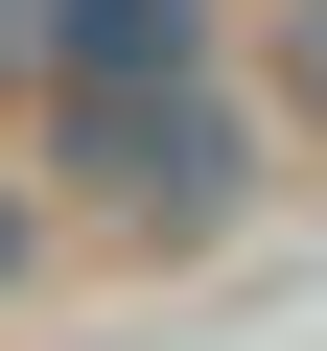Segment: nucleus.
<instances>
[{"instance_id":"nucleus-1","label":"nucleus","mask_w":327,"mask_h":351,"mask_svg":"<svg viewBox=\"0 0 327 351\" xmlns=\"http://www.w3.org/2000/svg\"><path fill=\"white\" fill-rule=\"evenodd\" d=\"M47 164H70V211H117V234H234L257 117H234L211 71H70V94H47Z\"/></svg>"},{"instance_id":"nucleus-2","label":"nucleus","mask_w":327,"mask_h":351,"mask_svg":"<svg viewBox=\"0 0 327 351\" xmlns=\"http://www.w3.org/2000/svg\"><path fill=\"white\" fill-rule=\"evenodd\" d=\"M24 47H47V94L70 71H211V0H24Z\"/></svg>"},{"instance_id":"nucleus-3","label":"nucleus","mask_w":327,"mask_h":351,"mask_svg":"<svg viewBox=\"0 0 327 351\" xmlns=\"http://www.w3.org/2000/svg\"><path fill=\"white\" fill-rule=\"evenodd\" d=\"M24 258H47V188H24V164H0V281H24Z\"/></svg>"},{"instance_id":"nucleus-4","label":"nucleus","mask_w":327,"mask_h":351,"mask_svg":"<svg viewBox=\"0 0 327 351\" xmlns=\"http://www.w3.org/2000/svg\"><path fill=\"white\" fill-rule=\"evenodd\" d=\"M280 94H304V117H327V0H304V24H280Z\"/></svg>"}]
</instances>
